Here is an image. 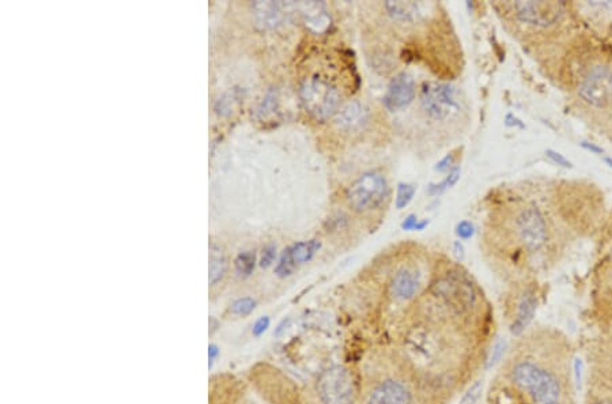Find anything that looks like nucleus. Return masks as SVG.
Listing matches in <instances>:
<instances>
[{
    "label": "nucleus",
    "mask_w": 612,
    "mask_h": 404,
    "mask_svg": "<svg viewBox=\"0 0 612 404\" xmlns=\"http://www.w3.org/2000/svg\"><path fill=\"white\" fill-rule=\"evenodd\" d=\"M276 256V247L274 244L267 245L263 249V255H261L260 265L263 268H267L274 263Z\"/></svg>",
    "instance_id": "obj_28"
},
{
    "label": "nucleus",
    "mask_w": 612,
    "mask_h": 404,
    "mask_svg": "<svg viewBox=\"0 0 612 404\" xmlns=\"http://www.w3.org/2000/svg\"><path fill=\"white\" fill-rule=\"evenodd\" d=\"M316 392L322 404H354L357 396L352 373L343 366L322 372L316 383Z\"/></svg>",
    "instance_id": "obj_5"
},
{
    "label": "nucleus",
    "mask_w": 612,
    "mask_h": 404,
    "mask_svg": "<svg viewBox=\"0 0 612 404\" xmlns=\"http://www.w3.org/2000/svg\"><path fill=\"white\" fill-rule=\"evenodd\" d=\"M460 176V169L459 168H455V169H452L450 173H449V176L445 179L444 181L441 183V184H437V186H430L428 188V193L430 195H436V193H441V192H444L445 189H448V188L452 187V186H455L456 183H458V180H459Z\"/></svg>",
    "instance_id": "obj_23"
},
{
    "label": "nucleus",
    "mask_w": 612,
    "mask_h": 404,
    "mask_svg": "<svg viewBox=\"0 0 612 404\" xmlns=\"http://www.w3.org/2000/svg\"><path fill=\"white\" fill-rule=\"evenodd\" d=\"M418 223H419L418 218L415 217V216H408V217L404 219V222L401 223V228H403V230H416L418 229Z\"/></svg>",
    "instance_id": "obj_32"
},
{
    "label": "nucleus",
    "mask_w": 612,
    "mask_h": 404,
    "mask_svg": "<svg viewBox=\"0 0 612 404\" xmlns=\"http://www.w3.org/2000/svg\"><path fill=\"white\" fill-rule=\"evenodd\" d=\"M367 112L359 101H350L337 115V124L344 131H354L366 122Z\"/></svg>",
    "instance_id": "obj_16"
},
{
    "label": "nucleus",
    "mask_w": 612,
    "mask_h": 404,
    "mask_svg": "<svg viewBox=\"0 0 612 404\" xmlns=\"http://www.w3.org/2000/svg\"><path fill=\"white\" fill-rule=\"evenodd\" d=\"M419 283L421 282H419L416 272H413L411 270H407V268H403L392 280V285H391L392 296L395 297L396 299H400V301H410L416 296L418 289H419Z\"/></svg>",
    "instance_id": "obj_15"
},
{
    "label": "nucleus",
    "mask_w": 612,
    "mask_h": 404,
    "mask_svg": "<svg viewBox=\"0 0 612 404\" xmlns=\"http://www.w3.org/2000/svg\"><path fill=\"white\" fill-rule=\"evenodd\" d=\"M388 196L386 179L379 171L364 173L347 189V202L357 213H366L380 207Z\"/></svg>",
    "instance_id": "obj_4"
},
{
    "label": "nucleus",
    "mask_w": 612,
    "mask_h": 404,
    "mask_svg": "<svg viewBox=\"0 0 612 404\" xmlns=\"http://www.w3.org/2000/svg\"><path fill=\"white\" fill-rule=\"evenodd\" d=\"M456 233H458L460 238L468 240V238H471L474 235V225L471 222H468V220H463V222H460L459 225H458Z\"/></svg>",
    "instance_id": "obj_29"
},
{
    "label": "nucleus",
    "mask_w": 612,
    "mask_h": 404,
    "mask_svg": "<svg viewBox=\"0 0 612 404\" xmlns=\"http://www.w3.org/2000/svg\"><path fill=\"white\" fill-rule=\"evenodd\" d=\"M294 3L280 1H255L252 4L256 26L261 31H274L285 23L287 16H291Z\"/></svg>",
    "instance_id": "obj_10"
},
{
    "label": "nucleus",
    "mask_w": 612,
    "mask_h": 404,
    "mask_svg": "<svg viewBox=\"0 0 612 404\" xmlns=\"http://www.w3.org/2000/svg\"><path fill=\"white\" fill-rule=\"evenodd\" d=\"M582 100L601 108L612 104V71L607 67L593 68L580 86Z\"/></svg>",
    "instance_id": "obj_8"
},
{
    "label": "nucleus",
    "mask_w": 612,
    "mask_h": 404,
    "mask_svg": "<svg viewBox=\"0 0 612 404\" xmlns=\"http://www.w3.org/2000/svg\"><path fill=\"white\" fill-rule=\"evenodd\" d=\"M604 161H606V164H607V165H608V166L612 169V158H606Z\"/></svg>",
    "instance_id": "obj_37"
},
{
    "label": "nucleus",
    "mask_w": 612,
    "mask_h": 404,
    "mask_svg": "<svg viewBox=\"0 0 612 404\" xmlns=\"http://www.w3.org/2000/svg\"><path fill=\"white\" fill-rule=\"evenodd\" d=\"M415 195V188L410 184H400L398 188V198H396V208L401 210L407 207L413 201Z\"/></svg>",
    "instance_id": "obj_22"
},
{
    "label": "nucleus",
    "mask_w": 612,
    "mask_h": 404,
    "mask_svg": "<svg viewBox=\"0 0 612 404\" xmlns=\"http://www.w3.org/2000/svg\"><path fill=\"white\" fill-rule=\"evenodd\" d=\"M240 101V97L237 95V90H233V92H230V93L225 94L218 102H216V105H215V110L219 113V115H222V116H229L230 113L233 112V105L236 104V102H238Z\"/></svg>",
    "instance_id": "obj_21"
},
{
    "label": "nucleus",
    "mask_w": 612,
    "mask_h": 404,
    "mask_svg": "<svg viewBox=\"0 0 612 404\" xmlns=\"http://www.w3.org/2000/svg\"><path fill=\"white\" fill-rule=\"evenodd\" d=\"M413 393L404 383L386 378L377 383L367 395L366 404H411Z\"/></svg>",
    "instance_id": "obj_12"
},
{
    "label": "nucleus",
    "mask_w": 612,
    "mask_h": 404,
    "mask_svg": "<svg viewBox=\"0 0 612 404\" xmlns=\"http://www.w3.org/2000/svg\"><path fill=\"white\" fill-rule=\"evenodd\" d=\"M422 108L434 120H445L459 110L456 90L446 83H428L421 95Z\"/></svg>",
    "instance_id": "obj_6"
},
{
    "label": "nucleus",
    "mask_w": 612,
    "mask_h": 404,
    "mask_svg": "<svg viewBox=\"0 0 612 404\" xmlns=\"http://www.w3.org/2000/svg\"><path fill=\"white\" fill-rule=\"evenodd\" d=\"M300 98L306 112L317 122H327L337 115L343 101L337 83L322 75H312L302 80Z\"/></svg>",
    "instance_id": "obj_2"
},
{
    "label": "nucleus",
    "mask_w": 612,
    "mask_h": 404,
    "mask_svg": "<svg viewBox=\"0 0 612 404\" xmlns=\"http://www.w3.org/2000/svg\"><path fill=\"white\" fill-rule=\"evenodd\" d=\"M384 7L392 21L401 23L419 21L428 10V4L419 1H385Z\"/></svg>",
    "instance_id": "obj_13"
},
{
    "label": "nucleus",
    "mask_w": 612,
    "mask_h": 404,
    "mask_svg": "<svg viewBox=\"0 0 612 404\" xmlns=\"http://www.w3.org/2000/svg\"><path fill=\"white\" fill-rule=\"evenodd\" d=\"M581 146L582 147H584V149H585V150H588V152H591V153H593V154H603V153H604L601 147H598V146H596V144H593V143L582 142Z\"/></svg>",
    "instance_id": "obj_34"
},
{
    "label": "nucleus",
    "mask_w": 612,
    "mask_h": 404,
    "mask_svg": "<svg viewBox=\"0 0 612 404\" xmlns=\"http://www.w3.org/2000/svg\"><path fill=\"white\" fill-rule=\"evenodd\" d=\"M509 383L534 404H561V387L554 374L529 359L516 361L509 371Z\"/></svg>",
    "instance_id": "obj_1"
},
{
    "label": "nucleus",
    "mask_w": 612,
    "mask_h": 404,
    "mask_svg": "<svg viewBox=\"0 0 612 404\" xmlns=\"http://www.w3.org/2000/svg\"><path fill=\"white\" fill-rule=\"evenodd\" d=\"M505 341H500V342H497L494 344V347H492V353H491V356H490L489 358V362H487V368L494 366V365H495L501 358H502L504 353H505Z\"/></svg>",
    "instance_id": "obj_27"
},
{
    "label": "nucleus",
    "mask_w": 612,
    "mask_h": 404,
    "mask_svg": "<svg viewBox=\"0 0 612 404\" xmlns=\"http://www.w3.org/2000/svg\"><path fill=\"white\" fill-rule=\"evenodd\" d=\"M546 154H547V156L550 158L554 164H556L559 166H564V168H571V162L567 159L566 156H564L562 154L554 152V150H547Z\"/></svg>",
    "instance_id": "obj_30"
},
{
    "label": "nucleus",
    "mask_w": 612,
    "mask_h": 404,
    "mask_svg": "<svg viewBox=\"0 0 612 404\" xmlns=\"http://www.w3.org/2000/svg\"><path fill=\"white\" fill-rule=\"evenodd\" d=\"M536 305H537V301H536L535 294L531 292H527L521 298L519 309H517V316H516V320L512 326L513 334H516V335L521 334L527 328V326L532 321L534 314H535Z\"/></svg>",
    "instance_id": "obj_17"
},
{
    "label": "nucleus",
    "mask_w": 612,
    "mask_h": 404,
    "mask_svg": "<svg viewBox=\"0 0 612 404\" xmlns=\"http://www.w3.org/2000/svg\"><path fill=\"white\" fill-rule=\"evenodd\" d=\"M210 250V283L215 285L223 278L228 270V262L225 253L219 247L213 244Z\"/></svg>",
    "instance_id": "obj_19"
},
{
    "label": "nucleus",
    "mask_w": 612,
    "mask_h": 404,
    "mask_svg": "<svg viewBox=\"0 0 612 404\" xmlns=\"http://www.w3.org/2000/svg\"><path fill=\"white\" fill-rule=\"evenodd\" d=\"M297 9L301 11V16L304 18V22L309 31L322 33L329 29L331 16L327 13L324 3L306 1L297 4Z\"/></svg>",
    "instance_id": "obj_14"
},
{
    "label": "nucleus",
    "mask_w": 612,
    "mask_h": 404,
    "mask_svg": "<svg viewBox=\"0 0 612 404\" xmlns=\"http://www.w3.org/2000/svg\"><path fill=\"white\" fill-rule=\"evenodd\" d=\"M430 294L458 314L470 311L476 301L474 285L459 270H449L444 277L434 280Z\"/></svg>",
    "instance_id": "obj_3"
},
{
    "label": "nucleus",
    "mask_w": 612,
    "mask_h": 404,
    "mask_svg": "<svg viewBox=\"0 0 612 404\" xmlns=\"http://www.w3.org/2000/svg\"><path fill=\"white\" fill-rule=\"evenodd\" d=\"M517 18L537 28L554 25L564 13L562 3L558 1H517L515 3Z\"/></svg>",
    "instance_id": "obj_9"
},
{
    "label": "nucleus",
    "mask_w": 612,
    "mask_h": 404,
    "mask_svg": "<svg viewBox=\"0 0 612 404\" xmlns=\"http://www.w3.org/2000/svg\"><path fill=\"white\" fill-rule=\"evenodd\" d=\"M416 87L413 75L401 73L392 79L384 95V105L391 112L407 108L415 98Z\"/></svg>",
    "instance_id": "obj_11"
},
{
    "label": "nucleus",
    "mask_w": 612,
    "mask_h": 404,
    "mask_svg": "<svg viewBox=\"0 0 612 404\" xmlns=\"http://www.w3.org/2000/svg\"><path fill=\"white\" fill-rule=\"evenodd\" d=\"M255 265H256V253L252 250L241 252L234 262L236 272L240 277H249L255 270Z\"/></svg>",
    "instance_id": "obj_20"
},
{
    "label": "nucleus",
    "mask_w": 612,
    "mask_h": 404,
    "mask_svg": "<svg viewBox=\"0 0 612 404\" xmlns=\"http://www.w3.org/2000/svg\"><path fill=\"white\" fill-rule=\"evenodd\" d=\"M600 404H612V402H603V403Z\"/></svg>",
    "instance_id": "obj_38"
},
{
    "label": "nucleus",
    "mask_w": 612,
    "mask_h": 404,
    "mask_svg": "<svg viewBox=\"0 0 612 404\" xmlns=\"http://www.w3.org/2000/svg\"><path fill=\"white\" fill-rule=\"evenodd\" d=\"M455 253L458 255V257L463 259V256H464V248H463V245L460 244L459 241H458V243H455Z\"/></svg>",
    "instance_id": "obj_36"
},
{
    "label": "nucleus",
    "mask_w": 612,
    "mask_h": 404,
    "mask_svg": "<svg viewBox=\"0 0 612 404\" xmlns=\"http://www.w3.org/2000/svg\"><path fill=\"white\" fill-rule=\"evenodd\" d=\"M322 248V243L319 240H310L304 243H297L289 248L285 249L283 252L289 256L291 263L298 267L302 263L312 260V257L317 253V250Z\"/></svg>",
    "instance_id": "obj_18"
},
{
    "label": "nucleus",
    "mask_w": 612,
    "mask_h": 404,
    "mask_svg": "<svg viewBox=\"0 0 612 404\" xmlns=\"http://www.w3.org/2000/svg\"><path fill=\"white\" fill-rule=\"evenodd\" d=\"M482 389H483L482 381H476L474 386H471V388L468 389V390H467V393L463 396L461 403L460 404H476V402H478V400H479V398H480Z\"/></svg>",
    "instance_id": "obj_26"
},
{
    "label": "nucleus",
    "mask_w": 612,
    "mask_h": 404,
    "mask_svg": "<svg viewBox=\"0 0 612 404\" xmlns=\"http://www.w3.org/2000/svg\"><path fill=\"white\" fill-rule=\"evenodd\" d=\"M255 307H256L255 299H252V298H249V297H245V298L237 299V301L233 304L231 312H233L234 314H238V316H246V314H249L250 312L255 309Z\"/></svg>",
    "instance_id": "obj_24"
},
{
    "label": "nucleus",
    "mask_w": 612,
    "mask_h": 404,
    "mask_svg": "<svg viewBox=\"0 0 612 404\" xmlns=\"http://www.w3.org/2000/svg\"><path fill=\"white\" fill-rule=\"evenodd\" d=\"M218 347L215 346V344H211L210 347H209V359H210V363H209V366L211 368L213 366V362H214L215 358L218 356Z\"/></svg>",
    "instance_id": "obj_35"
},
{
    "label": "nucleus",
    "mask_w": 612,
    "mask_h": 404,
    "mask_svg": "<svg viewBox=\"0 0 612 404\" xmlns=\"http://www.w3.org/2000/svg\"><path fill=\"white\" fill-rule=\"evenodd\" d=\"M276 108V94L274 92H268L267 95L264 97V100H263V102L260 104V107L258 109V115L260 116L261 119H264V117H267V116H270Z\"/></svg>",
    "instance_id": "obj_25"
},
{
    "label": "nucleus",
    "mask_w": 612,
    "mask_h": 404,
    "mask_svg": "<svg viewBox=\"0 0 612 404\" xmlns=\"http://www.w3.org/2000/svg\"><path fill=\"white\" fill-rule=\"evenodd\" d=\"M270 326V319L268 317H261L256 324L253 326V335L255 336H260L261 334H264L267 331V328Z\"/></svg>",
    "instance_id": "obj_31"
},
{
    "label": "nucleus",
    "mask_w": 612,
    "mask_h": 404,
    "mask_svg": "<svg viewBox=\"0 0 612 404\" xmlns=\"http://www.w3.org/2000/svg\"><path fill=\"white\" fill-rule=\"evenodd\" d=\"M517 234L522 245L529 250L542 248L547 241V223L537 207H527L516 219Z\"/></svg>",
    "instance_id": "obj_7"
},
{
    "label": "nucleus",
    "mask_w": 612,
    "mask_h": 404,
    "mask_svg": "<svg viewBox=\"0 0 612 404\" xmlns=\"http://www.w3.org/2000/svg\"><path fill=\"white\" fill-rule=\"evenodd\" d=\"M453 159H455V158H453V154H449V156H445L444 159H443L441 162H438V164H437L436 171H449V168H450V166H452V164H453Z\"/></svg>",
    "instance_id": "obj_33"
}]
</instances>
